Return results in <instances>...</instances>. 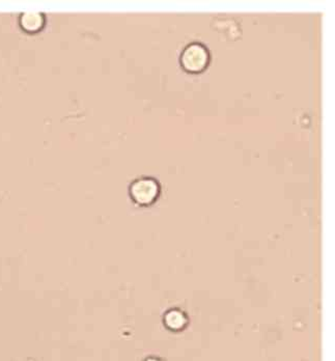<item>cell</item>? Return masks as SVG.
Masks as SVG:
<instances>
[{
    "mask_svg": "<svg viewBox=\"0 0 335 361\" xmlns=\"http://www.w3.org/2000/svg\"><path fill=\"white\" fill-rule=\"evenodd\" d=\"M161 187L153 178H140L130 185L129 195L131 200L140 207H149L157 202L160 197Z\"/></svg>",
    "mask_w": 335,
    "mask_h": 361,
    "instance_id": "obj_2",
    "label": "cell"
},
{
    "mask_svg": "<svg viewBox=\"0 0 335 361\" xmlns=\"http://www.w3.org/2000/svg\"><path fill=\"white\" fill-rule=\"evenodd\" d=\"M145 361H163L161 358L156 357V356H152V357H147Z\"/></svg>",
    "mask_w": 335,
    "mask_h": 361,
    "instance_id": "obj_5",
    "label": "cell"
},
{
    "mask_svg": "<svg viewBox=\"0 0 335 361\" xmlns=\"http://www.w3.org/2000/svg\"><path fill=\"white\" fill-rule=\"evenodd\" d=\"M165 327L171 331H182L188 325V317L180 310H169L163 319Z\"/></svg>",
    "mask_w": 335,
    "mask_h": 361,
    "instance_id": "obj_3",
    "label": "cell"
},
{
    "mask_svg": "<svg viewBox=\"0 0 335 361\" xmlns=\"http://www.w3.org/2000/svg\"><path fill=\"white\" fill-rule=\"evenodd\" d=\"M45 17L41 13H23L20 16V25L28 32H37L43 28Z\"/></svg>",
    "mask_w": 335,
    "mask_h": 361,
    "instance_id": "obj_4",
    "label": "cell"
},
{
    "mask_svg": "<svg viewBox=\"0 0 335 361\" xmlns=\"http://www.w3.org/2000/svg\"><path fill=\"white\" fill-rule=\"evenodd\" d=\"M210 59V52L206 46L200 43H191L181 54L180 63L185 72L200 74L208 68Z\"/></svg>",
    "mask_w": 335,
    "mask_h": 361,
    "instance_id": "obj_1",
    "label": "cell"
}]
</instances>
